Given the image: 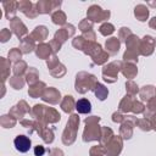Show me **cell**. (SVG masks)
I'll use <instances>...</instances> for the list:
<instances>
[{"label": "cell", "instance_id": "7a4b0ae2", "mask_svg": "<svg viewBox=\"0 0 156 156\" xmlns=\"http://www.w3.org/2000/svg\"><path fill=\"white\" fill-rule=\"evenodd\" d=\"M77 110H78L79 112H89V111H90V102H89L88 100H85V99L78 101V104H77Z\"/></svg>", "mask_w": 156, "mask_h": 156}, {"label": "cell", "instance_id": "3957f363", "mask_svg": "<svg viewBox=\"0 0 156 156\" xmlns=\"http://www.w3.org/2000/svg\"><path fill=\"white\" fill-rule=\"evenodd\" d=\"M43 154H44L43 146H37V147H35V155H37V156H40V155H43Z\"/></svg>", "mask_w": 156, "mask_h": 156}, {"label": "cell", "instance_id": "6da1fadb", "mask_svg": "<svg viewBox=\"0 0 156 156\" xmlns=\"http://www.w3.org/2000/svg\"><path fill=\"white\" fill-rule=\"evenodd\" d=\"M15 146L20 152H27L30 147V140L24 135H18L15 139Z\"/></svg>", "mask_w": 156, "mask_h": 156}]
</instances>
